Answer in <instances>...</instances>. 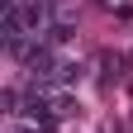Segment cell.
<instances>
[{
	"label": "cell",
	"mask_w": 133,
	"mask_h": 133,
	"mask_svg": "<svg viewBox=\"0 0 133 133\" xmlns=\"http://www.w3.org/2000/svg\"><path fill=\"white\" fill-rule=\"evenodd\" d=\"M66 38H71V24H66V19H57V24H48V33H43L38 43H43V48H62Z\"/></svg>",
	"instance_id": "6da1fadb"
},
{
	"label": "cell",
	"mask_w": 133,
	"mask_h": 133,
	"mask_svg": "<svg viewBox=\"0 0 133 133\" xmlns=\"http://www.w3.org/2000/svg\"><path fill=\"white\" fill-rule=\"evenodd\" d=\"M5 5H10V10H14V5H24V0H5Z\"/></svg>",
	"instance_id": "7a4b0ae2"
}]
</instances>
